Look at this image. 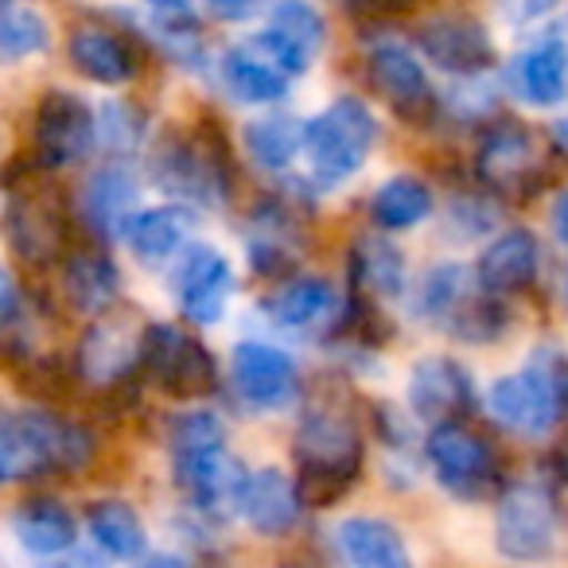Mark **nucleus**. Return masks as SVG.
<instances>
[{
    "mask_svg": "<svg viewBox=\"0 0 568 568\" xmlns=\"http://www.w3.org/2000/svg\"><path fill=\"white\" fill-rule=\"evenodd\" d=\"M94 456L82 425L48 409H0V487L48 471H79Z\"/></svg>",
    "mask_w": 568,
    "mask_h": 568,
    "instance_id": "obj_1",
    "label": "nucleus"
},
{
    "mask_svg": "<svg viewBox=\"0 0 568 568\" xmlns=\"http://www.w3.org/2000/svg\"><path fill=\"white\" fill-rule=\"evenodd\" d=\"M293 456L301 467V479H296L301 503L335 506L363 475V436L347 413L324 405L304 413Z\"/></svg>",
    "mask_w": 568,
    "mask_h": 568,
    "instance_id": "obj_2",
    "label": "nucleus"
},
{
    "mask_svg": "<svg viewBox=\"0 0 568 568\" xmlns=\"http://www.w3.org/2000/svg\"><path fill=\"white\" fill-rule=\"evenodd\" d=\"M172 471L191 506L211 514L237 510L245 471L226 452V428L214 413H183L172 425Z\"/></svg>",
    "mask_w": 568,
    "mask_h": 568,
    "instance_id": "obj_3",
    "label": "nucleus"
},
{
    "mask_svg": "<svg viewBox=\"0 0 568 568\" xmlns=\"http://www.w3.org/2000/svg\"><path fill=\"white\" fill-rule=\"evenodd\" d=\"M487 409L518 436H545L568 409V358L541 347L518 374H506L487 389Z\"/></svg>",
    "mask_w": 568,
    "mask_h": 568,
    "instance_id": "obj_4",
    "label": "nucleus"
},
{
    "mask_svg": "<svg viewBox=\"0 0 568 568\" xmlns=\"http://www.w3.org/2000/svg\"><path fill=\"white\" fill-rule=\"evenodd\" d=\"M0 226L12 253L28 265H51L67 257V234H71L67 199L59 195L55 183L40 180L36 172L9 180V203Z\"/></svg>",
    "mask_w": 568,
    "mask_h": 568,
    "instance_id": "obj_5",
    "label": "nucleus"
},
{
    "mask_svg": "<svg viewBox=\"0 0 568 568\" xmlns=\"http://www.w3.org/2000/svg\"><path fill=\"white\" fill-rule=\"evenodd\" d=\"M378 144V121L358 98H339L316 121L304 125V156L316 187H339L371 160Z\"/></svg>",
    "mask_w": 568,
    "mask_h": 568,
    "instance_id": "obj_6",
    "label": "nucleus"
},
{
    "mask_svg": "<svg viewBox=\"0 0 568 568\" xmlns=\"http://www.w3.org/2000/svg\"><path fill=\"white\" fill-rule=\"evenodd\" d=\"M141 371L168 397H180V402H195V397H206L219 389V366H214L211 351L195 335L172 324L144 327Z\"/></svg>",
    "mask_w": 568,
    "mask_h": 568,
    "instance_id": "obj_7",
    "label": "nucleus"
},
{
    "mask_svg": "<svg viewBox=\"0 0 568 568\" xmlns=\"http://www.w3.org/2000/svg\"><path fill=\"white\" fill-rule=\"evenodd\" d=\"M557 534H560L557 498H552V490L541 479L518 483V487H510L498 498L495 545L503 557L521 560V565L545 560L557 549Z\"/></svg>",
    "mask_w": 568,
    "mask_h": 568,
    "instance_id": "obj_8",
    "label": "nucleus"
},
{
    "mask_svg": "<svg viewBox=\"0 0 568 568\" xmlns=\"http://www.w3.org/2000/svg\"><path fill=\"white\" fill-rule=\"evenodd\" d=\"M425 456L433 464L436 479L459 498H487L498 490V459L490 444L479 433H471L459 420H444L433 425L425 440Z\"/></svg>",
    "mask_w": 568,
    "mask_h": 568,
    "instance_id": "obj_9",
    "label": "nucleus"
},
{
    "mask_svg": "<svg viewBox=\"0 0 568 568\" xmlns=\"http://www.w3.org/2000/svg\"><path fill=\"white\" fill-rule=\"evenodd\" d=\"M475 172L483 183L506 195H529L549 180V156L541 141L518 121H498L483 133L475 152Z\"/></svg>",
    "mask_w": 568,
    "mask_h": 568,
    "instance_id": "obj_10",
    "label": "nucleus"
},
{
    "mask_svg": "<svg viewBox=\"0 0 568 568\" xmlns=\"http://www.w3.org/2000/svg\"><path fill=\"white\" fill-rule=\"evenodd\" d=\"M144 327L133 312H102L87 327L74 355V374L98 389H118L141 366Z\"/></svg>",
    "mask_w": 568,
    "mask_h": 568,
    "instance_id": "obj_11",
    "label": "nucleus"
},
{
    "mask_svg": "<svg viewBox=\"0 0 568 568\" xmlns=\"http://www.w3.org/2000/svg\"><path fill=\"white\" fill-rule=\"evenodd\" d=\"M98 113L79 94L51 90L32 113V156L40 168H71L94 149Z\"/></svg>",
    "mask_w": 568,
    "mask_h": 568,
    "instance_id": "obj_12",
    "label": "nucleus"
},
{
    "mask_svg": "<svg viewBox=\"0 0 568 568\" xmlns=\"http://www.w3.org/2000/svg\"><path fill=\"white\" fill-rule=\"evenodd\" d=\"M366 71H371V87L397 113V121L417 129L433 125L436 113H440V98H436L425 67L409 55V48H402V43H378L371 51V59H366Z\"/></svg>",
    "mask_w": 568,
    "mask_h": 568,
    "instance_id": "obj_13",
    "label": "nucleus"
},
{
    "mask_svg": "<svg viewBox=\"0 0 568 568\" xmlns=\"http://www.w3.org/2000/svg\"><path fill=\"white\" fill-rule=\"evenodd\" d=\"M156 180L168 191L191 199L199 206H214L226 199V156L219 160V144L203 136L168 141L156 160Z\"/></svg>",
    "mask_w": 568,
    "mask_h": 568,
    "instance_id": "obj_14",
    "label": "nucleus"
},
{
    "mask_svg": "<svg viewBox=\"0 0 568 568\" xmlns=\"http://www.w3.org/2000/svg\"><path fill=\"white\" fill-rule=\"evenodd\" d=\"M230 382L253 409H281L296 394V363L273 343H237L230 355Z\"/></svg>",
    "mask_w": 568,
    "mask_h": 568,
    "instance_id": "obj_15",
    "label": "nucleus"
},
{
    "mask_svg": "<svg viewBox=\"0 0 568 568\" xmlns=\"http://www.w3.org/2000/svg\"><path fill=\"white\" fill-rule=\"evenodd\" d=\"M234 293V268L211 245H195L175 273V296L191 324H219Z\"/></svg>",
    "mask_w": 568,
    "mask_h": 568,
    "instance_id": "obj_16",
    "label": "nucleus"
},
{
    "mask_svg": "<svg viewBox=\"0 0 568 568\" xmlns=\"http://www.w3.org/2000/svg\"><path fill=\"white\" fill-rule=\"evenodd\" d=\"M475 386L471 374L448 355H428L409 374V409L425 420H456L471 409Z\"/></svg>",
    "mask_w": 568,
    "mask_h": 568,
    "instance_id": "obj_17",
    "label": "nucleus"
},
{
    "mask_svg": "<svg viewBox=\"0 0 568 568\" xmlns=\"http://www.w3.org/2000/svg\"><path fill=\"white\" fill-rule=\"evenodd\" d=\"M417 43L440 71L448 74H483L495 63V43L487 28L471 17H436L417 32Z\"/></svg>",
    "mask_w": 568,
    "mask_h": 568,
    "instance_id": "obj_18",
    "label": "nucleus"
},
{
    "mask_svg": "<svg viewBox=\"0 0 568 568\" xmlns=\"http://www.w3.org/2000/svg\"><path fill=\"white\" fill-rule=\"evenodd\" d=\"M301 490L281 467H257L242 479L237 490V514L257 529L261 537H281L301 518Z\"/></svg>",
    "mask_w": 568,
    "mask_h": 568,
    "instance_id": "obj_19",
    "label": "nucleus"
},
{
    "mask_svg": "<svg viewBox=\"0 0 568 568\" xmlns=\"http://www.w3.org/2000/svg\"><path fill=\"white\" fill-rule=\"evenodd\" d=\"M339 312V296L327 281L320 276H296V281L276 284L273 293L265 296V316L276 327H288V332H316V327L335 324Z\"/></svg>",
    "mask_w": 568,
    "mask_h": 568,
    "instance_id": "obj_20",
    "label": "nucleus"
},
{
    "mask_svg": "<svg viewBox=\"0 0 568 568\" xmlns=\"http://www.w3.org/2000/svg\"><path fill=\"white\" fill-rule=\"evenodd\" d=\"M67 51H71L74 71L87 74L98 87H121L136 74V51L102 24H79Z\"/></svg>",
    "mask_w": 568,
    "mask_h": 568,
    "instance_id": "obj_21",
    "label": "nucleus"
},
{
    "mask_svg": "<svg viewBox=\"0 0 568 568\" xmlns=\"http://www.w3.org/2000/svg\"><path fill=\"white\" fill-rule=\"evenodd\" d=\"M537 268H541V250H537L534 234L526 230H510V234L495 237V242L483 250L479 257V284L490 296H506V293H521L537 281Z\"/></svg>",
    "mask_w": 568,
    "mask_h": 568,
    "instance_id": "obj_22",
    "label": "nucleus"
},
{
    "mask_svg": "<svg viewBox=\"0 0 568 568\" xmlns=\"http://www.w3.org/2000/svg\"><path fill=\"white\" fill-rule=\"evenodd\" d=\"M510 82L529 105H557L568 94V51L557 36H541L510 63Z\"/></svg>",
    "mask_w": 568,
    "mask_h": 568,
    "instance_id": "obj_23",
    "label": "nucleus"
},
{
    "mask_svg": "<svg viewBox=\"0 0 568 568\" xmlns=\"http://www.w3.org/2000/svg\"><path fill=\"white\" fill-rule=\"evenodd\" d=\"M118 265L98 250H79L63 257V296L82 316H102L118 301Z\"/></svg>",
    "mask_w": 568,
    "mask_h": 568,
    "instance_id": "obj_24",
    "label": "nucleus"
},
{
    "mask_svg": "<svg viewBox=\"0 0 568 568\" xmlns=\"http://www.w3.org/2000/svg\"><path fill=\"white\" fill-rule=\"evenodd\" d=\"M136 206V183L125 168L105 164L82 187V219L90 222L94 234H121L125 222L133 219Z\"/></svg>",
    "mask_w": 568,
    "mask_h": 568,
    "instance_id": "obj_25",
    "label": "nucleus"
},
{
    "mask_svg": "<svg viewBox=\"0 0 568 568\" xmlns=\"http://www.w3.org/2000/svg\"><path fill=\"white\" fill-rule=\"evenodd\" d=\"M222 82H226V90L237 102H250V105L276 102V98H284L288 87H293V79L281 67H273L253 48V40L237 43V48H230L222 55Z\"/></svg>",
    "mask_w": 568,
    "mask_h": 568,
    "instance_id": "obj_26",
    "label": "nucleus"
},
{
    "mask_svg": "<svg viewBox=\"0 0 568 568\" xmlns=\"http://www.w3.org/2000/svg\"><path fill=\"white\" fill-rule=\"evenodd\" d=\"M339 549L351 568H413L402 534L382 518H347L339 526Z\"/></svg>",
    "mask_w": 568,
    "mask_h": 568,
    "instance_id": "obj_27",
    "label": "nucleus"
},
{
    "mask_svg": "<svg viewBox=\"0 0 568 568\" xmlns=\"http://www.w3.org/2000/svg\"><path fill=\"white\" fill-rule=\"evenodd\" d=\"M12 529H17L20 545L36 557H59L74 545V518L55 498H28L12 514Z\"/></svg>",
    "mask_w": 568,
    "mask_h": 568,
    "instance_id": "obj_28",
    "label": "nucleus"
},
{
    "mask_svg": "<svg viewBox=\"0 0 568 568\" xmlns=\"http://www.w3.org/2000/svg\"><path fill=\"white\" fill-rule=\"evenodd\" d=\"M121 237L129 242L133 257L141 265H164L187 237V214L180 206H152V211H136L125 222Z\"/></svg>",
    "mask_w": 568,
    "mask_h": 568,
    "instance_id": "obj_29",
    "label": "nucleus"
},
{
    "mask_svg": "<svg viewBox=\"0 0 568 568\" xmlns=\"http://www.w3.org/2000/svg\"><path fill=\"white\" fill-rule=\"evenodd\" d=\"M87 526L94 534V541L102 545L110 557L118 560H136L144 557V545H149V534H144L141 514L133 510L121 498H102L87 510Z\"/></svg>",
    "mask_w": 568,
    "mask_h": 568,
    "instance_id": "obj_30",
    "label": "nucleus"
},
{
    "mask_svg": "<svg viewBox=\"0 0 568 568\" xmlns=\"http://www.w3.org/2000/svg\"><path fill=\"white\" fill-rule=\"evenodd\" d=\"M433 211V191L413 175H394L371 199V219L382 230H413Z\"/></svg>",
    "mask_w": 568,
    "mask_h": 568,
    "instance_id": "obj_31",
    "label": "nucleus"
},
{
    "mask_svg": "<svg viewBox=\"0 0 568 568\" xmlns=\"http://www.w3.org/2000/svg\"><path fill=\"white\" fill-rule=\"evenodd\" d=\"M351 276H355V284L363 293L386 301V296L402 293L405 261H402V253L389 242H382V237H358L355 253H351Z\"/></svg>",
    "mask_w": 568,
    "mask_h": 568,
    "instance_id": "obj_32",
    "label": "nucleus"
},
{
    "mask_svg": "<svg viewBox=\"0 0 568 568\" xmlns=\"http://www.w3.org/2000/svg\"><path fill=\"white\" fill-rule=\"evenodd\" d=\"M51 43V24L40 9L20 4V0H0V63H20Z\"/></svg>",
    "mask_w": 568,
    "mask_h": 568,
    "instance_id": "obj_33",
    "label": "nucleus"
},
{
    "mask_svg": "<svg viewBox=\"0 0 568 568\" xmlns=\"http://www.w3.org/2000/svg\"><path fill=\"white\" fill-rule=\"evenodd\" d=\"M245 149L268 172H284L304 152V121L296 118H261L245 125Z\"/></svg>",
    "mask_w": 568,
    "mask_h": 568,
    "instance_id": "obj_34",
    "label": "nucleus"
},
{
    "mask_svg": "<svg viewBox=\"0 0 568 568\" xmlns=\"http://www.w3.org/2000/svg\"><path fill=\"white\" fill-rule=\"evenodd\" d=\"M467 301H471V284H467L464 265H440L420 281L417 304L428 320H436V324H440V320L452 324Z\"/></svg>",
    "mask_w": 568,
    "mask_h": 568,
    "instance_id": "obj_35",
    "label": "nucleus"
},
{
    "mask_svg": "<svg viewBox=\"0 0 568 568\" xmlns=\"http://www.w3.org/2000/svg\"><path fill=\"white\" fill-rule=\"evenodd\" d=\"M268 28L281 32L288 43L304 51L308 59L320 55L324 48V36H327V24L316 9H312L308 0H276L273 4V17H268Z\"/></svg>",
    "mask_w": 568,
    "mask_h": 568,
    "instance_id": "obj_36",
    "label": "nucleus"
},
{
    "mask_svg": "<svg viewBox=\"0 0 568 568\" xmlns=\"http://www.w3.org/2000/svg\"><path fill=\"white\" fill-rule=\"evenodd\" d=\"M98 136L118 149H133L141 141V113L133 105H105V113L98 118Z\"/></svg>",
    "mask_w": 568,
    "mask_h": 568,
    "instance_id": "obj_37",
    "label": "nucleus"
},
{
    "mask_svg": "<svg viewBox=\"0 0 568 568\" xmlns=\"http://www.w3.org/2000/svg\"><path fill=\"white\" fill-rule=\"evenodd\" d=\"M20 312V288H17V276L9 268L0 265V327L12 324V316Z\"/></svg>",
    "mask_w": 568,
    "mask_h": 568,
    "instance_id": "obj_38",
    "label": "nucleus"
},
{
    "mask_svg": "<svg viewBox=\"0 0 568 568\" xmlns=\"http://www.w3.org/2000/svg\"><path fill=\"white\" fill-rule=\"evenodd\" d=\"M206 4H211L222 20H245V17H253V12L265 9L268 0H206Z\"/></svg>",
    "mask_w": 568,
    "mask_h": 568,
    "instance_id": "obj_39",
    "label": "nucleus"
},
{
    "mask_svg": "<svg viewBox=\"0 0 568 568\" xmlns=\"http://www.w3.org/2000/svg\"><path fill=\"white\" fill-rule=\"evenodd\" d=\"M358 12H371V17H402L409 12L417 0H351Z\"/></svg>",
    "mask_w": 568,
    "mask_h": 568,
    "instance_id": "obj_40",
    "label": "nucleus"
},
{
    "mask_svg": "<svg viewBox=\"0 0 568 568\" xmlns=\"http://www.w3.org/2000/svg\"><path fill=\"white\" fill-rule=\"evenodd\" d=\"M552 4H557V0H514V17H518V20H537V17H545Z\"/></svg>",
    "mask_w": 568,
    "mask_h": 568,
    "instance_id": "obj_41",
    "label": "nucleus"
},
{
    "mask_svg": "<svg viewBox=\"0 0 568 568\" xmlns=\"http://www.w3.org/2000/svg\"><path fill=\"white\" fill-rule=\"evenodd\" d=\"M552 226H557V237H560V242L568 245V191L557 199V203H552Z\"/></svg>",
    "mask_w": 568,
    "mask_h": 568,
    "instance_id": "obj_42",
    "label": "nucleus"
},
{
    "mask_svg": "<svg viewBox=\"0 0 568 568\" xmlns=\"http://www.w3.org/2000/svg\"><path fill=\"white\" fill-rule=\"evenodd\" d=\"M43 568H98L90 557H82V552H74V557H59V560H51V565H43Z\"/></svg>",
    "mask_w": 568,
    "mask_h": 568,
    "instance_id": "obj_43",
    "label": "nucleus"
},
{
    "mask_svg": "<svg viewBox=\"0 0 568 568\" xmlns=\"http://www.w3.org/2000/svg\"><path fill=\"white\" fill-rule=\"evenodd\" d=\"M141 568H187V565H183L180 557H149Z\"/></svg>",
    "mask_w": 568,
    "mask_h": 568,
    "instance_id": "obj_44",
    "label": "nucleus"
},
{
    "mask_svg": "<svg viewBox=\"0 0 568 568\" xmlns=\"http://www.w3.org/2000/svg\"><path fill=\"white\" fill-rule=\"evenodd\" d=\"M557 471H560V479L568 483V436L560 440V448H557Z\"/></svg>",
    "mask_w": 568,
    "mask_h": 568,
    "instance_id": "obj_45",
    "label": "nucleus"
},
{
    "mask_svg": "<svg viewBox=\"0 0 568 568\" xmlns=\"http://www.w3.org/2000/svg\"><path fill=\"white\" fill-rule=\"evenodd\" d=\"M557 141H560V149L568 152V118H565V121H560V125H557Z\"/></svg>",
    "mask_w": 568,
    "mask_h": 568,
    "instance_id": "obj_46",
    "label": "nucleus"
},
{
    "mask_svg": "<svg viewBox=\"0 0 568 568\" xmlns=\"http://www.w3.org/2000/svg\"><path fill=\"white\" fill-rule=\"evenodd\" d=\"M565 304H568V293H565Z\"/></svg>",
    "mask_w": 568,
    "mask_h": 568,
    "instance_id": "obj_47",
    "label": "nucleus"
}]
</instances>
